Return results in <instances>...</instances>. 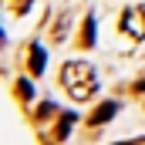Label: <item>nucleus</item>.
Returning <instances> with one entry per match:
<instances>
[{
    "label": "nucleus",
    "mask_w": 145,
    "mask_h": 145,
    "mask_svg": "<svg viewBox=\"0 0 145 145\" xmlns=\"http://www.w3.org/2000/svg\"><path fill=\"white\" fill-rule=\"evenodd\" d=\"M115 111H118V105H115V101H105V105H98V108L91 111L88 125H101V121H108V118H115Z\"/></svg>",
    "instance_id": "3"
},
{
    "label": "nucleus",
    "mask_w": 145,
    "mask_h": 145,
    "mask_svg": "<svg viewBox=\"0 0 145 145\" xmlns=\"http://www.w3.org/2000/svg\"><path fill=\"white\" fill-rule=\"evenodd\" d=\"M71 125H74V115L68 111V115L61 118V125H57V132H54V138H68V132H71Z\"/></svg>",
    "instance_id": "6"
},
{
    "label": "nucleus",
    "mask_w": 145,
    "mask_h": 145,
    "mask_svg": "<svg viewBox=\"0 0 145 145\" xmlns=\"http://www.w3.org/2000/svg\"><path fill=\"white\" fill-rule=\"evenodd\" d=\"M121 34L145 40V3H135V7H128L121 14Z\"/></svg>",
    "instance_id": "2"
},
{
    "label": "nucleus",
    "mask_w": 145,
    "mask_h": 145,
    "mask_svg": "<svg viewBox=\"0 0 145 145\" xmlns=\"http://www.w3.org/2000/svg\"><path fill=\"white\" fill-rule=\"evenodd\" d=\"M61 84L74 101H88L98 91V78H95V68L88 61H68L61 68Z\"/></svg>",
    "instance_id": "1"
},
{
    "label": "nucleus",
    "mask_w": 145,
    "mask_h": 145,
    "mask_svg": "<svg viewBox=\"0 0 145 145\" xmlns=\"http://www.w3.org/2000/svg\"><path fill=\"white\" fill-rule=\"evenodd\" d=\"M40 71H44V47L34 44L31 47V74H40Z\"/></svg>",
    "instance_id": "4"
},
{
    "label": "nucleus",
    "mask_w": 145,
    "mask_h": 145,
    "mask_svg": "<svg viewBox=\"0 0 145 145\" xmlns=\"http://www.w3.org/2000/svg\"><path fill=\"white\" fill-rule=\"evenodd\" d=\"M138 145H145V142H138Z\"/></svg>",
    "instance_id": "10"
},
{
    "label": "nucleus",
    "mask_w": 145,
    "mask_h": 145,
    "mask_svg": "<svg viewBox=\"0 0 145 145\" xmlns=\"http://www.w3.org/2000/svg\"><path fill=\"white\" fill-rule=\"evenodd\" d=\"M81 44H84V47H91V44H95V17H88V20H84V31H81Z\"/></svg>",
    "instance_id": "5"
},
{
    "label": "nucleus",
    "mask_w": 145,
    "mask_h": 145,
    "mask_svg": "<svg viewBox=\"0 0 145 145\" xmlns=\"http://www.w3.org/2000/svg\"><path fill=\"white\" fill-rule=\"evenodd\" d=\"M17 95H20V98H31V95H34V88H31L27 81H20V84H17Z\"/></svg>",
    "instance_id": "7"
},
{
    "label": "nucleus",
    "mask_w": 145,
    "mask_h": 145,
    "mask_svg": "<svg viewBox=\"0 0 145 145\" xmlns=\"http://www.w3.org/2000/svg\"><path fill=\"white\" fill-rule=\"evenodd\" d=\"M135 91H145V78H142V81H138V84H135Z\"/></svg>",
    "instance_id": "9"
},
{
    "label": "nucleus",
    "mask_w": 145,
    "mask_h": 145,
    "mask_svg": "<svg viewBox=\"0 0 145 145\" xmlns=\"http://www.w3.org/2000/svg\"><path fill=\"white\" fill-rule=\"evenodd\" d=\"M27 7H31V0H14V10H17V14H24Z\"/></svg>",
    "instance_id": "8"
}]
</instances>
